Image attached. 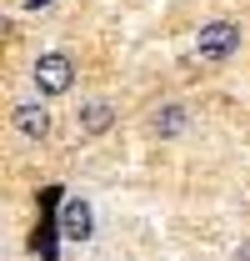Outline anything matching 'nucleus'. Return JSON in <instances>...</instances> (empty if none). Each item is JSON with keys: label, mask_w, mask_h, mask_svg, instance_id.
Segmentation results:
<instances>
[{"label": "nucleus", "mask_w": 250, "mask_h": 261, "mask_svg": "<svg viewBox=\"0 0 250 261\" xmlns=\"http://www.w3.org/2000/svg\"><path fill=\"white\" fill-rule=\"evenodd\" d=\"M240 50V25L235 20H210V25H200V35H195V56L205 65H220L230 61Z\"/></svg>", "instance_id": "f257e3e1"}, {"label": "nucleus", "mask_w": 250, "mask_h": 261, "mask_svg": "<svg viewBox=\"0 0 250 261\" xmlns=\"http://www.w3.org/2000/svg\"><path fill=\"white\" fill-rule=\"evenodd\" d=\"M30 75H35V91H40V96H65V91L75 86V61L60 56V50H50V56L35 61Z\"/></svg>", "instance_id": "f03ea898"}, {"label": "nucleus", "mask_w": 250, "mask_h": 261, "mask_svg": "<svg viewBox=\"0 0 250 261\" xmlns=\"http://www.w3.org/2000/svg\"><path fill=\"white\" fill-rule=\"evenodd\" d=\"M15 130L30 136V141H45V136H50V111H45L40 100H20V106H15Z\"/></svg>", "instance_id": "7ed1b4c3"}, {"label": "nucleus", "mask_w": 250, "mask_h": 261, "mask_svg": "<svg viewBox=\"0 0 250 261\" xmlns=\"http://www.w3.org/2000/svg\"><path fill=\"white\" fill-rule=\"evenodd\" d=\"M60 231L70 236V241H90V236H95L90 206H85V201H65V206H60Z\"/></svg>", "instance_id": "20e7f679"}, {"label": "nucleus", "mask_w": 250, "mask_h": 261, "mask_svg": "<svg viewBox=\"0 0 250 261\" xmlns=\"http://www.w3.org/2000/svg\"><path fill=\"white\" fill-rule=\"evenodd\" d=\"M110 121H115L110 100H85V106H80V130H85V136H105Z\"/></svg>", "instance_id": "39448f33"}, {"label": "nucleus", "mask_w": 250, "mask_h": 261, "mask_svg": "<svg viewBox=\"0 0 250 261\" xmlns=\"http://www.w3.org/2000/svg\"><path fill=\"white\" fill-rule=\"evenodd\" d=\"M180 126H185V106H165V111L155 116V130H160V136H175Z\"/></svg>", "instance_id": "423d86ee"}, {"label": "nucleus", "mask_w": 250, "mask_h": 261, "mask_svg": "<svg viewBox=\"0 0 250 261\" xmlns=\"http://www.w3.org/2000/svg\"><path fill=\"white\" fill-rule=\"evenodd\" d=\"M235 261H250V241H245V246H240V251H235Z\"/></svg>", "instance_id": "0eeeda50"}, {"label": "nucleus", "mask_w": 250, "mask_h": 261, "mask_svg": "<svg viewBox=\"0 0 250 261\" xmlns=\"http://www.w3.org/2000/svg\"><path fill=\"white\" fill-rule=\"evenodd\" d=\"M25 5H30V10H40V5H50V0H25Z\"/></svg>", "instance_id": "6e6552de"}]
</instances>
